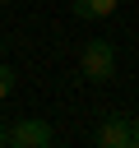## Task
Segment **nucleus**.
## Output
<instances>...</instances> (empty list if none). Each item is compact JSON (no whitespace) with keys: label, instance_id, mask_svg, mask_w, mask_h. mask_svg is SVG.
Wrapping results in <instances>:
<instances>
[{"label":"nucleus","instance_id":"1","mask_svg":"<svg viewBox=\"0 0 139 148\" xmlns=\"http://www.w3.org/2000/svg\"><path fill=\"white\" fill-rule=\"evenodd\" d=\"M79 69H83V79H93V83H107V79L116 74V51H111V42H83Z\"/></svg>","mask_w":139,"mask_h":148},{"label":"nucleus","instance_id":"2","mask_svg":"<svg viewBox=\"0 0 139 148\" xmlns=\"http://www.w3.org/2000/svg\"><path fill=\"white\" fill-rule=\"evenodd\" d=\"M5 139H9V148H51V125L37 116H23L5 130Z\"/></svg>","mask_w":139,"mask_h":148},{"label":"nucleus","instance_id":"3","mask_svg":"<svg viewBox=\"0 0 139 148\" xmlns=\"http://www.w3.org/2000/svg\"><path fill=\"white\" fill-rule=\"evenodd\" d=\"M93 143H97V148H120V143H130V116H107V120L97 125Z\"/></svg>","mask_w":139,"mask_h":148},{"label":"nucleus","instance_id":"4","mask_svg":"<svg viewBox=\"0 0 139 148\" xmlns=\"http://www.w3.org/2000/svg\"><path fill=\"white\" fill-rule=\"evenodd\" d=\"M116 5L120 0H74V14L79 18H107V14H116Z\"/></svg>","mask_w":139,"mask_h":148},{"label":"nucleus","instance_id":"5","mask_svg":"<svg viewBox=\"0 0 139 148\" xmlns=\"http://www.w3.org/2000/svg\"><path fill=\"white\" fill-rule=\"evenodd\" d=\"M9 92H14V69H9L5 60H0V102H5Z\"/></svg>","mask_w":139,"mask_h":148},{"label":"nucleus","instance_id":"6","mask_svg":"<svg viewBox=\"0 0 139 148\" xmlns=\"http://www.w3.org/2000/svg\"><path fill=\"white\" fill-rule=\"evenodd\" d=\"M130 139H134V143H139V120H130Z\"/></svg>","mask_w":139,"mask_h":148},{"label":"nucleus","instance_id":"7","mask_svg":"<svg viewBox=\"0 0 139 148\" xmlns=\"http://www.w3.org/2000/svg\"><path fill=\"white\" fill-rule=\"evenodd\" d=\"M0 148H9V139H5V125H0Z\"/></svg>","mask_w":139,"mask_h":148},{"label":"nucleus","instance_id":"8","mask_svg":"<svg viewBox=\"0 0 139 148\" xmlns=\"http://www.w3.org/2000/svg\"><path fill=\"white\" fill-rule=\"evenodd\" d=\"M120 148H139V143H134V139H130V143H120Z\"/></svg>","mask_w":139,"mask_h":148},{"label":"nucleus","instance_id":"9","mask_svg":"<svg viewBox=\"0 0 139 148\" xmlns=\"http://www.w3.org/2000/svg\"><path fill=\"white\" fill-rule=\"evenodd\" d=\"M0 51H5V42H0Z\"/></svg>","mask_w":139,"mask_h":148},{"label":"nucleus","instance_id":"10","mask_svg":"<svg viewBox=\"0 0 139 148\" xmlns=\"http://www.w3.org/2000/svg\"><path fill=\"white\" fill-rule=\"evenodd\" d=\"M0 5H9V0H0Z\"/></svg>","mask_w":139,"mask_h":148}]
</instances>
